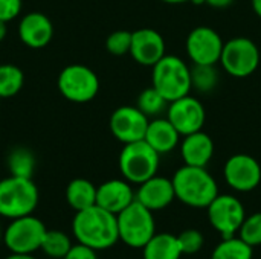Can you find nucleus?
<instances>
[{"instance_id": "f257e3e1", "label": "nucleus", "mask_w": 261, "mask_h": 259, "mask_svg": "<svg viewBox=\"0 0 261 259\" xmlns=\"http://www.w3.org/2000/svg\"><path fill=\"white\" fill-rule=\"evenodd\" d=\"M72 234L76 243L89 246L96 252L110 249L119 241L116 215L98 205L75 212Z\"/></svg>"}, {"instance_id": "f03ea898", "label": "nucleus", "mask_w": 261, "mask_h": 259, "mask_svg": "<svg viewBox=\"0 0 261 259\" xmlns=\"http://www.w3.org/2000/svg\"><path fill=\"white\" fill-rule=\"evenodd\" d=\"M176 198L190 208H208L219 195L216 179L202 166L184 165L173 176Z\"/></svg>"}, {"instance_id": "7ed1b4c3", "label": "nucleus", "mask_w": 261, "mask_h": 259, "mask_svg": "<svg viewBox=\"0 0 261 259\" xmlns=\"http://www.w3.org/2000/svg\"><path fill=\"white\" fill-rule=\"evenodd\" d=\"M38 188L32 179L9 176L0 180V217L15 220L32 215L38 206Z\"/></svg>"}, {"instance_id": "20e7f679", "label": "nucleus", "mask_w": 261, "mask_h": 259, "mask_svg": "<svg viewBox=\"0 0 261 259\" xmlns=\"http://www.w3.org/2000/svg\"><path fill=\"white\" fill-rule=\"evenodd\" d=\"M151 69L153 87L168 102L190 95L193 89L191 69L182 58L165 53Z\"/></svg>"}, {"instance_id": "39448f33", "label": "nucleus", "mask_w": 261, "mask_h": 259, "mask_svg": "<svg viewBox=\"0 0 261 259\" xmlns=\"http://www.w3.org/2000/svg\"><path fill=\"white\" fill-rule=\"evenodd\" d=\"M116 220L119 240L132 249H142L156 234L153 212L138 200L119 212Z\"/></svg>"}, {"instance_id": "423d86ee", "label": "nucleus", "mask_w": 261, "mask_h": 259, "mask_svg": "<svg viewBox=\"0 0 261 259\" xmlns=\"http://www.w3.org/2000/svg\"><path fill=\"white\" fill-rule=\"evenodd\" d=\"M159 156L145 140L125 143L119 154V171L127 182L141 185L156 176Z\"/></svg>"}, {"instance_id": "0eeeda50", "label": "nucleus", "mask_w": 261, "mask_h": 259, "mask_svg": "<svg viewBox=\"0 0 261 259\" xmlns=\"http://www.w3.org/2000/svg\"><path fill=\"white\" fill-rule=\"evenodd\" d=\"M46 232L47 227L35 215L20 217L11 220L3 231V244L11 253L34 255V252L40 250Z\"/></svg>"}, {"instance_id": "6e6552de", "label": "nucleus", "mask_w": 261, "mask_h": 259, "mask_svg": "<svg viewBox=\"0 0 261 259\" xmlns=\"http://www.w3.org/2000/svg\"><path fill=\"white\" fill-rule=\"evenodd\" d=\"M219 63L228 75L234 78H248L260 64V50L251 38L234 37L225 43Z\"/></svg>"}, {"instance_id": "1a4fd4ad", "label": "nucleus", "mask_w": 261, "mask_h": 259, "mask_svg": "<svg viewBox=\"0 0 261 259\" xmlns=\"http://www.w3.org/2000/svg\"><path fill=\"white\" fill-rule=\"evenodd\" d=\"M58 90L70 102L86 104L95 99L99 92L96 73L84 64H70L58 76Z\"/></svg>"}, {"instance_id": "9d476101", "label": "nucleus", "mask_w": 261, "mask_h": 259, "mask_svg": "<svg viewBox=\"0 0 261 259\" xmlns=\"http://www.w3.org/2000/svg\"><path fill=\"white\" fill-rule=\"evenodd\" d=\"M206 209L210 223L222 235L223 240L234 238L246 218L242 202L237 197L228 194H219Z\"/></svg>"}, {"instance_id": "9b49d317", "label": "nucleus", "mask_w": 261, "mask_h": 259, "mask_svg": "<svg viewBox=\"0 0 261 259\" xmlns=\"http://www.w3.org/2000/svg\"><path fill=\"white\" fill-rule=\"evenodd\" d=\"M223 46L219 32L210 26H197L187 37V53L197 66H216L220 61Z\"/></svg>"}, {"instance_id": "f8f14e48", "label": "nucleus", "mask_w": 261, "mask_h": 259, "mask_svg": "<svg viewBox=\"0 0 261 259\" xmlns=\"http://www.w3.org/2000/svg\"><path fill=\"white\" fill-rule=\"evenodd\" d=\"M167 119L173 124L180 136H188L203 128L206 111L197 98L187 95L168 104Z\"/></svg>"}, {"instance_id": "ddd939ff", "label": "nucleus", "mask_w": 261, "mask_h": 259, "mask_svg": "<svg viewBox=\"0 0 261 259\" xmlns=\"http://www.w3.org/2000/svg\"><path fill=\"white\" fill-rule=\"evenodd\" d=\"M148 124H150V118H147L138 107L124 105L112 113L109 127L115 139H118L125 145V143L144 140Z\"/></svg>"}, {"instance_id": "4468645a", "label": "nucleus", "mask_w": 261, "mask_h": 259, "mask_svg": "<svg viewBox=\"0 0 261 259\" xmlns=\"http://www.w3.org/2000/svg\"><path fill=\"white\" fill-rule=\"evenodd\" d=\"M223 174L226 183L239 192L254 191L261 182L260 163L249 154L231 156L225 163Z\"/></svg>"}, {"instance_id": "2eb2a0df", "label": "nucleus", "mask_w": 261, "mask_h": 259, "mask_svg": "<svg viewBox=\"0 0 261 259\" xmlns=\"http://www.w3.org/2000/svg\"><path fill=\"white\" fill-rule=\"evenodd\" d=\"M130 55L138 64L153 67L165 55V40L158 31L141 27L132 32Z\"/></svg>"}, {"instance_id": "dca6fc26", "label": "nucleus", "mask_w": 261, "mask_h": 259, "mask_svg": "<svg viewBox=\"0 0 261 259\" xmlns=\"http://www.w3.org/2000/svg\"><path fill=\"white\" fill-rule=\"evenodd\" d=\"M135 200L136 194L125 179H112L96 188V205L115 215L122 212Z\"/></svg>"}, {"instance_id": "f3484780", "label": "nucleus", "mask_w": 261, "mask_h": 259, "mask_svg": "<svg viewBox=\"0 0 261 259\" xmlns=\"http://www.w3.org/2000/svg\"><path fill=\"white\" fill-rule=\"evenodd\" d=\"M54 26L43 12H29L18 23V38L31 49H41L50 43Z\"/></svg>"}, {"instance_id": "a211bd4d", "label": "nucleus", "mask_w": 261, "mask_h": 259, "mask_svg": "<svg viewBox=\"0 0 261 259\" xmlns=\"http://www.w3.org/2000/svg\"><path fill=\"white\" fill-rule=\"evenodd\" d=\"M176 198L173 180L167 177L154 176L139 185L136 192V200L144 205L151 212L165 209Z\"/></svg>"}, {"instance_id": "6ab92c4d", "label": "nucleus", "mask_w": 261, "mask_h": 259, "mask_svg": "<svg viewBox=\"0 0 261 259\" xmlns=\"http://www.w3.org/2000/svg\"><path fill=\"white\" fill-rule=\"evenodd\" d=\"M180 156L185 165L206 168V165L214 156V142L211 136H208L202 130L184 136L180 145Z\"/></svg>"}, {"instance_id": "aec40b11", "label": "nucleus", "mask_w": 261, "mask_h": 259, "mask_svg": "<svg viewBox=\"0 0 261 259\" xmlns=\"http://www.w3.org/2000/svg\"><path fill=\"white\" fill-rule=\"evenodd\" d=\"M144 140L159 154H168L179 145L180 134L167 118H154L148 124Z\"/></svg>"}, {"instance_id": "412c9836", "label": "nucleus", "mask_w": 261, "mask_h": 259, "mask_svg": "<svg viewBox=\"0 0 261 259\" xmlns=\"http://www.w3.org/2000/svg\"><path fill=\"white\" fill-rule=\"evenodd\" d=\"M142 250L144 259H180L184 255L177 237L171 234H154Z\"/></svg>"}, {"instance_id": "4be33fe9", "label": "nucleus", "mask_w": 261, "mask_h": 259, "mask_svg": "<svg viewBox=\"0 0 261 259\" xmlns=\"http://www.w3.org/2000/svg\"><path fill=\"white\" fill-rule=\"evenodd\" d=\"M66 202L75 211L96 205V186L87 179H73L66 188Z\"/></svg>"}, {"instance_id": "5701e85b", "label": "nucleus", "mask_w": 261, "mask_h": 259, "mask_svg": "<svg viewBox=\"0 0 261 259\" xmlns=\"http://www.w3.org/2000/svg\"><path fill=\"white\" fill-rule=\"evenodd\" d=\"M6 165L11 176L32 179L35 171V156L28 148L18 147L9 153L6 159Z\"/></svg>"}, {"instance_id": "b1692460", "label": "nucleus", "mask_w": 261, "mask_h": 259, "mask_svg": "<svg viewBox=\"0 0 261 259\" xmlns=\"http://www.w3.org/2000/svg\"><path fill=\"white\" fill-rule=\"evenodd\" d=\"M72 240L67 234L61 231H47L40 250L52 259H63L72 247Z\"/></svg>"}, {"instance_id": "393cba45", "label": "nucleus", "mask_w": 261, "mask_h": 259, "mask_svg": "<svg viewBox=\"0 0 261 259\" xmlns=\"http://www.w3.org/2000/svg\"><path fill=\"white\" fill-rule=\"evenodd\" d=\"M24 84L23 70L14 64H0V98L15 96Z\"/></svg>"}, {"instance_id": "a878e982", "label": "nucleus", "mask_w": 261, "mask_h": 259, "mask_svg": "<svg viewBox=\"0 0 261 259\" xmlns=\"http://www.w3.org/2000/svg\"><path fill=\"white\" fill-rule=\"evenodd\" d=\"M211 259H252V247L242 238H228L214 249Z\"/></svg>"}, {"instance_id": "bb28decb", "label": "nucleus", "mask_w": 261, "mask_h": 259, "mask_svg": "<svg viewBox=\"0 0 261 259\" xmlns=\"http://www.w3.org/2000/svg\"><path fill=\"white\" fill-rule=\"evenodd\" d=\"M170 102L151 85L142 90L138 96L136 107L147 116V118H158Z\"/></svg>"}, {"instance_id": "cd10ccee", "label": "nucleus", "mask_w": 261, "mask_h": 259, "mask_svg": "<svg viewBox=\"0 0 261 259\" xmlns=\"http://www.w3.org/2000/svg\"><path fill=\"white\" fill-rule=\"evenodd\" d=\"M219 81V75L214 66H197L191 69V82L193 87H196L199 92L206 93L211 92Z\"/></svg>"}, {"instance_id": "c85d7f7f", "label": "nucleus", "mask_w": 261, "mask_h": 259, "mask_svg": "<svg viewBox=\"0 0 261 259\" xmlns=\"http://www.w3.org/2000/svg\"><path fill=\"white\" fill-rule=\"evenodd\" d=\"M239 238L251 247L261 246V212H255L245 218L239 231Z\"/></svg>"}, {"instance_id": "c756f323", "label": "nucleus", "mask_w": 261, "mask_h": 259, "mask_svg": "<svg viewBox=\"0 0 261 259\" xmlns=\"http://www.w3.org/2000/svg\"><path fill=\"white\" fill-rule=\"evenodd\" d=\"M132 47V32L128 31H115L106 40V49L115 56H122L130 53Z\"/></svg>"}, {"instance_id": "7c9ffc66", "label": "nucleus", "mask_w": 261, "mask_h": 259, "mask_svg": "<svg viewBox=\"0 0 261 259\" xmlns=\"http://www.w3.org/2000/svg\"><path fill=\"white\" fill-rule=\"evenodd\" d=\"M179 246H180V250L184 255H194L197 253L202 247H203V235L196 231V229H188V231H184L179 237Z\"/></svg>"}, {"instance_id": "2f4dec72", "label": "nucleus", "mask_w": 261, "mask_h": 259, "mask_svg": "<svg viewBox=\"0 0 261 259\" xmlns=\"http://www.w3.org/2000/svg\"><path fill=\"white\" fill-rule=\"evenodd\" d=\"M21 0H0V20L8 23L17 18L21 12Z\"/></svg>"}, {"instance_id": "473e14b6", "label": "nucleus", "mask_w": 261, "mask_h": 259, "mask_svg": "<svg viewBox=\"0 0 261 259\" xmlns=\"http://www.w3.org/2000/svg\"><path fill=\"white\" fill-rule=\"evenodd\" d=\"M63 259H98V255L95 249L84 246L81 243H76L70 247V250Z\"/></svg>"}, {"instance_id": "72a5a7b5", "label": "nucleus", "mask_w": 261, "mask_h": 259, "mask_svg": "<svg viewBox=\"0 0 261 259\" xmlns=\"http://www.w3.org/2000/svg\"><path fill=\"white\" fill-rule=\"evenodd\" d=\"M202 3H205V5H208V6H211V8H219V9H222V8L231 6V5L234 3V0H202Z\"/></svg>"}, {"instance_id": "f704fd0d", "label": "nucleus", "mask_w": 261, "mask_h": 259, "mask_svg": "<svg viewBox=\"0 0 261 259\" xmlns=\"http://www.w3.org/2000/svg\"><path fill=\"white\" fill-rule=\"evenodd\" d=\"M5 259H37L34 255H24V253H9Z\"/></svg>"}, {"instance_id": "c9c22d12", "label": "nucleus", "mask_w": 261, "mask_h": 259, "mask_svg": "<svg viewBox=\"0 0 261 259\" xmlns=\"http://www.w3.org/2000/svg\"><path fill=\"white\" fill-rule=\"evenodd\" d=\"M165 3H170V5H179V3H187V2H191V3H196V5H200L202 0H162Z\"/></svg>"}, {"instance_id": "e433bc0d", "label": "nucleus", "mask_w": 261, "mask_h": 259, "mask_svg": "<svg viewBox=\"0 0 261 259\" xmlns=\"http://www.w3.org/2000/svg\"><path fill=\"white\" fill-rule=\"evenodd\" d=\"M6 34H8V27H6V23L0 20V43L6 38Z\"/></svg>"}, {"instance_id": "4c0bfd02", "label": "nucleus", "mask_w": 261, "mask_h": 259, "mask_svg": "<svg viewBox=\"0 0 261 259\" xmlns=\"http://www.w3.org/2000/svg\"><path fill=\"white\" fill-rule=\"evenodd\" d=\"M252 9L261 18V0H252Z\"/></svg>"}, {"instance_id": "58836bf2", "label": "nucleus", "mask_w": 261, "mask_h": 259, "mask_svg": "<svg viewBox=\"0 0 261 259\" xmlns=\"http://www.w3.org/2000/svg\"><path fill=\"white\" fill-rule=\"evenodd\" d=\"M0 243H3V229H2V224H0Z\"/></svg>"}, {"instance_id": "ea45409f", "label": "nucleus", "mask_w": 261, "mask_h": 259, "mask_svg": "<svg viewBox=\"0 0 261 259\" xmlns=\"http://www.w3.org/2000/svg\"><path fill=\"white\" fill-rule=\"evenodd\" d=\"M0 99H2V98H0Z\"/></svg>"}]
</instances>
